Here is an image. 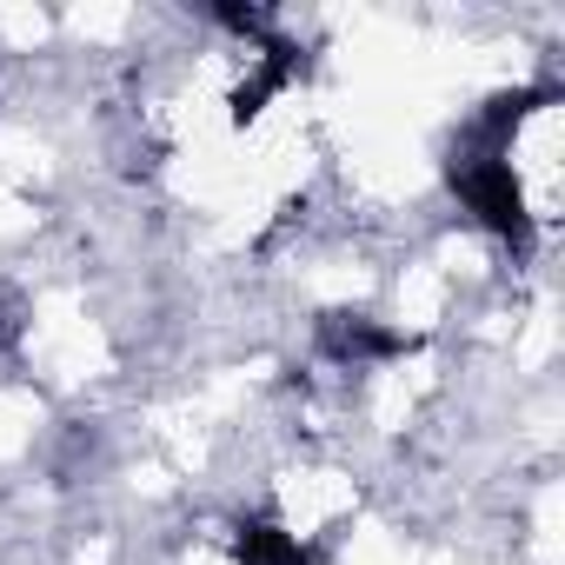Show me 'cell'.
<instances>
[{
	"mask_svg": "<svg viewBox=\"0 0 565 565\" xmlns=\"http://www.w3.org/2000/svg\"><path fill=\"white\" fill-rule=\"evenodd\" d=\"M446 180H452L459 206H466L499 246H512L519 259L539 246V213L525 206V186H519V173H512V153H472V147H452Z\"/></svg>",
	"mask_w": 565,
	"mask_h": 565,
	"instance_id": "6da1fadb",
	"label": "cell"
},
{
	"mask_svg": "<svg viewBox=\"0 0 565 565\" xmlns=\"http://www.w3.org/2000/svg\"><path fill=\"white\" fill-rule=\"evenodd\" d=\"M313 347H320V360L366 373V366L406 360V353H413V333H399V327H386V320H373V313L333 307V313H320V320H313Z\"/></svg>",
	"mask_w": 565,
	"mask_h": 565,
	"instance_id": "7a4b0ae2",
	"label": "cell"
},
{
	"mask_svg": "<svg viewBox=\"0 0 565 565\" xmlns=\"http://www.w3.org/2000/svg\"><path fill=\"white\" fill-rule=\"evenodd\" d=\"M226 545H233V565H320V545H307L300 532L273 519H233Z\"/></svg>",
	"mask_w": 565,
	"mask_h": 565,
	"instance_id": "3957f363",
	"label": "cell"
},
{
	"mask_svg": "<svg viewBox=\"0 0 565 565\" xmlns=\"http://www.w3.org/2000/svg\"><path fill=\"white\" fill-rule=\"evenodd\" d=\"M21 333H28L21 307H14V300H0V366H8V360L21 353Z\"/></svg>",
	"mask_w": 565,
	"mask_h": 565,
	"instance_id": "277c9868",
	"label": "cell"
}]
</instances>
